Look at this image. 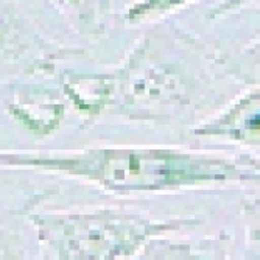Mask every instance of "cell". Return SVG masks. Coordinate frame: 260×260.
<instances>
[{"label":"cell","instance_id":"6da1fadb","mask_svg":"<svg viewBox=\"0 0 260 260\" xmlns=\"http://www.w3.org/2000/svg\"><path fill=\"white\" fill-rule=\"evenodd\" d=\"M187 2V0H145L144 4L131 10V17H139L147 13H154V11H165L173 7H178L181 4Z\"/></svg>","mask_w":260,"mask_h":260},{"label":"cell","instance_id":"7a4b0ae2","mask_svg":"<svg viewBox=\"0 0 260 260\" xmlns=\"http://www.w3.org/2000/svg\"><path fill=\"white\" fill-rule=\"evenodd\" d=\"M67 2H69V4H81L83 0H67Z\"/></svg>","mask_w":260,"mask_h":260}]
</instances>
